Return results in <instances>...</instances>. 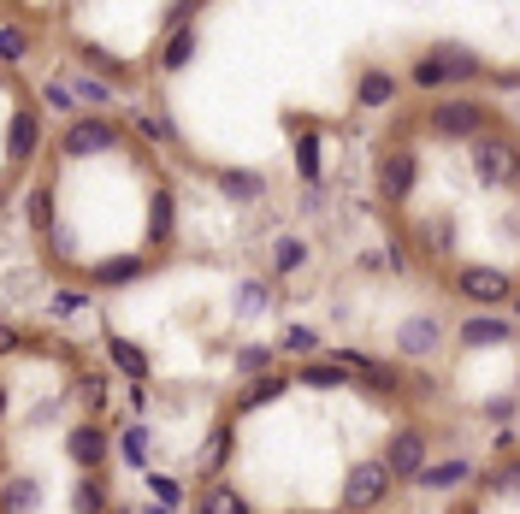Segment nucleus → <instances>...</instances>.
Instances as JSON below:
<instances>
[{"label":"nucleus","instance_id":"1","mask_svg":"<svg viewBox=\"0 0 520 514\" xmlns=\"http://www.w3.org/2000/svg\"><path fill=\"white\" fill-rule=\"evenodd\" d=\"M485 77V60L473 48H455V42H438L414 60V89H444V83H479Z\"/></svg>","mask_w":520,"mask_h":514},{"label":"nucleus","instance_id":"2","mask_svg":"<svg viewBox=\"0 0 520 514\" xmlns=\"http://www.w3.org/2000/svg\"><path fill=\"white\" fill-rule=\"evenodd\" d=\"M125 142V130L113 125L107 113H83V119H71L60 136V154L65 160H95V154H107V148H119Z\"/></svg>","mask_w":520,"mask_h":514},{"label":"nucleus","instance_id":"3","mask_svg":"<svg viewBox=\"0 0 520 514\" xmlns=\"http://www.w3.org/2000/svg\"><path fill=\"white\" fill-rule=\"evenodd\" d=\"M473 172H479V184H509L515 178V136L503 125L473 136Z\"/></svg>","mask_w":520,"mask_h":514},{"label":"nucleus","instance_id":"4","mask_svg":"<svg viewBox=\"0 0 520 514\" xmlns=\"http://www.w3.org/2000/svg\"><path fill=\"white\" fill-rule=\"evenodd\" d=\"M390 485H396V479L385 473V461H355L349 479H343V509L349 514H373L390 497Z\"/></svg>","mask_w":520,"mask_h":514},{"label":"nucleus","instance_id":"5","mask_svg":"<svg viewBox=\"0 0 520 514\" xmlns=\"http://www.w3.org/2000/svg\"><path fill=\"white\" fill-rule=\"evenodd\" d=\"M491 125H497L491 107H485V101H467V95H455V101H438V107H432V130H438V136H461V142H473V136H485Z\"/></svg>","mask_w":520,"mask_h":514},{"label":"nucleus","instance_id":"6","mask_svg":"<svg viewBox=\"0 0 520 514\" xmlns=\"http://www.w3.org/2000/svg\"><path fill=\"white\" fill-rule=\"evenodd\" d=\"M414 178H420L414 148H385V154H379V195H385L390 207L414 195Z\"/></svg>","mask_w":520,"mask_h":514},{"label":"nucleus","instance_id":"7","mask_svg":"<svg viewBox=\"0 0 520 514\" xmlns=\"http://www.w3.org/2000/svg\"><path fill=\"white\" fill-rule=\"evenodd\" d=\"M379 461H385L390 479H414V473L426 467V432H420V426H402V432L385 444V455H379Z\"/></svg>","mask_w":520,"mask_h":514},{"label":"nucleus","instance_id":"8","mask_svg":"<svg viewBox=\"0 0 520 514\" xmlns=\"http://www.w3.org/2000/svg\"><path fill=\"white\" fill-rule=\"evenodd\" d=\"M455 290L467 296V302H509V272H497V266H461L455 272Z\"/></svg>","mask_w":520,"mask_h":514},{"label":"nucleus","instance_id":"9","mask_svg":"<svg viewBox=\"0 0 520 514\" xmlns=\"http://www.w3.org/2000/svg\"><path fill=\"white\" fill-rule=\"evenodd\" d=\"M36 148H42V113H36V107H18V113H12V130H6V160L24 166Z\"/></svg>","mask_w":520,"mask_h":514},{"label":"nucleus","instance_id":"10","mask_svg":"<svg viewBox=\"0 0 520 514\" xmlns=\"http://www.w3.org/2000/svg\"><path fill=\"white\" fill-rule=\"evenodd\" d=\"M195 60V12L178 6L172 12V36H166V54H160V71H184Z\"/></svg>","mask_w":520,"mask_h":514},{"label":"nucleus","instance_id":"11","mask_svg":"<svg viewBox=\"0 0 520 514\" xmlns=\"http://www.w3.org/2000/svg\"><path fill=\"white\" fill-rule=\"evenodd\" d=\"M438 343H444V331H438L432 314H414V320H402V331H396V349H402L408 361H426Z\"/></svg>","mask_w":520,"mask_h":514},{"label":"nucleus","instance_id":"12","mask_svg":"<svg viewBox=\"0 0 520 514\" xmlns=\"http://www.w3.org/2000/svg\"><path fill=\"white\" fill-rule=\"evenodd\" d=\"M71 461H77L83 473H101V467H107V432H101V420H83V426L71 432Z\"/></svg>","mask_w":520,"mask_h":514},{"label":"nucleus","instance_id":"13","mask_svg":"<svg viewBox=\"0 0 520 514\" xmlns=\"http://www.w3.org/2000/svg\"><path fill=\"white\" fill-rule=\"evenodd\" d=\"M515 337V325L503 320V314H473V320H461V349H497V343H509Z\"/></svg>","mask_w":520,"mask_h":514},{"label":"nucleus","instance_id":"14","mask_svg":"<svg viewBox=\"0 0 520 514\" xmlns=\"http://www.w3.org/2000/svg\"><path fill=\"white\" fill-rule=\"evenodd\" d=\"M337 367H349L361 385L373 390V396H390L396 390V373H390L385 361H373V355H355V349H337Z\"/></svg>","mask_w":520,"mask_h":514},{"label":"nucleus","instance_id":"15","mask_svg":"<svg viewBox=\"0 0 520 514\" xmlns=\"http://www.w3.org/2000/svg\"><path fill=\"white\" fill-rule=\"evenodd\" d=\"M390 101H396V77H390L385 65H367L361 83H355V107H361V113H379Z\"/></svg>","mask_w":520,"mask_h":514},{"label":"nucleus","instance_id":"16","mask_svg":"<svg viewBox=\"0 0 520 514\" xmlns=\"http://www.w3.org/2000/svg\"><path fill=\"white\" fill-rule=\"evenodd\" d=\"M107 355H113V367L125 373V379H136V385H148V349L142 343H130V337H107Z\"/></svg>","mask_w":520,"mask_h":514},{"label":"nucleus","instance_id":"17","mask_svg":"<svg viewBox=\"0 0 520 514\" xmlns=\"http://www.w3.org/2000/svg\"><path fill=\"white\" fill-rule=\"evenodd\" d=\"M71 503H77V514H107V509H113L107 473H83V479H77V491H71Z\"/></svg>","mask_w":520,"mask_h":514},{"label":"nucleus","instance_id":"18","mask_svg":"<svg viewBox=\"0 0 520 514\" xmlns=\"http://www.w3.org/2000/svg\"><path fill=\"white\" fill-rule=\"evenodd\" d=\"M461 479H473V467H467V461H438V467L426 461V467L414 473V485H420V491H450V485H461Z\"/></svg>","mask_w":520,"mask_h":514},{"label":"nucleus","instance_id":"19","mask_svg":"<svg viewBox=\"0 0 520 514\" xmlns=\"http://www.w3.org/2000/svg\"><path fill=\"white\" fill-rule=\"evenodd\" d=\"M148 243L154 249L172 243V190H154V201H148Z\"/></svg>","mask_w":520,"mask_h":514},{"label":"nucleus","instance_id":"20","mask_svg":"<svg viewBox=\"0 0 520 514\" xmlns=\"http://www.w3.org/2000/svg\"><path fill=\"white\" fill-rule=\"evenodd\" d=\"M296 172L308 184H320V130H308V125H296Z\"/></svg>","mask_w":520,"mask_h":514},{"label":"nucleus","instance_id":"21","mask_svg":"<svg viewBox=\"0 0 520 514\" xmlns=\"http://www.w3.org/2000/svg\"><path fill=\"white\" fill-rule=\"evenodd\" d=\"M148 272V255H125V260H107V266H95V284L107 290V284H130V278H142Z\"/></svg>","mask_w":520,"mask_h":514},{"label":"nucleus","instance_id":"22","mask_svg":"<svg viewBox=\"0 0 520 514\" xmlns=\"http://www.w3.org/2000/svg\"><path fill=\"white\" fill-rule=\"evenodd\" d=\"M36 503H42V485L24 479V473H12V479H6V514H30Z\"/></svg>","mask_w":520,"mask_h":514},{"label":"nucleus","instance_id":"23","mask_svg":"<svg viewBox=\"0 0 520 514\" xmlns=\"http://www.w3.org/2000/svg\"><path fill=\"white\" fill-rule=\"evenodd\" d=\"M219 190L231 195V201H260V195H266V178H260V172H219Z\"/></svg>","mask_w":520,"mask_h":514},{"label":"nucleus","instance_id":"24","mask_svg":"<svg viewBox=\"0 0 520 514\" xmlns=\"http://www.w3.org/2000/svg\"><path fill=\"white\" fill-rule=\"evenodd\" d=\"M284 390H290V379H278V373H260L255 385L237 396V408H266V402H278Z\"/></svg>","mask_w":520,"mask_h":514},{"label":"nucleus","instance_id":"25","mask_svg":"<svg viewBox=\"0 0 520 514\" xmlns=\"http://www.w3.org/2000/svg\"><path fill=\"white\" fill-rule=\"evenodd\" d=\"M201 514H249V503H243V491H231V485H207V491H201Z\"/></svg>","mask_w":520,"mask_h":514},{"label":"nucleus","instance_id":"26","mask_svg":"<svg viewBox=\"0 0 520 514\" xmlns=\"http://www.w3.org/2000/svg\"><path fill=\"white\" fill-rule=\"evenodd\" d=\"M107 396H113V390H107L101 373H77V402H83L89 414H101V408H107Z\"/></svg>","mask_w":520,"mask_h":514},{"label":"nucleus","instance_id":"27","mask_svg":"<svg viewBox=\"0 0 520 514\" xmlns=\"http://www.w3.org/2000/svg\"><path fill=\"white\" fill-rule=\"evenodd\" d=\"M225 455H231V426L219 420V426H213V438H207V455H201V473H219V467H225Z\"/></svg>","mask_w":520,"mask_h":514},{"label":"nucleus","instance_id":"28","mask_svg":"<svg viewBox=\"0 0 520 514\" xmlns=\"http://www.w3.org/2000/svg\"><path fill=\"white\" fill-rule=\"evenodd\" d=\"M71 95H77V107H107V101H113V83H107V77H77Z\"/></svg>","mask_w":520,"mask_h":514},{"label":"nucleus","instance_id":"29","mask_svg":"<svg viewBox=\"0 0 520 514\" xmlns=\"http://www.w3.org/2000/svg\"><path fill=\"white\" fill-rule=\"evenodd\" d=\"M130 125H136V136H142V142H172V125H166V113H154V107H142Z\"/></svg>","mask_w":520,"mask_h":514},{"label":"nucleus","instance_id":"30","mask_svg":"<svg viewBox=\"0 0 520 514\" xmlns=\"http://www.w3.org/2000/svg\"><path fill=\"white\" fill-rule=\"evenodd\" d=\"M302 260H308V243H302V237H278V243H272V266H278V272H296Z\"/></svg>","mask_w":520,"mask_h":514},{"label":"nucleus","instance_id":"31","mask_svg":"<svg viewBox=\"0 0 520 514\" xmlns=\"http://www.w3.org/2000/svg\"><path fill=\"white\" fill-rule=\"evenodd\" d=\"M30 219H36V231H54V184L30 190Z\"/></svg>","mask_w":520,"mask_h":514},{"label":"nucleus","instance_id":"32","mask_svg":"<svg viewBox=\"0 0 520 514\" xmlns=\"http://www.w3.org/2000/svg\"><path fill=\"white\" fill-rule=\"evenodd\" d=\"M24 54H30V30L6 24V30H0V60H6V65H18Z\"/></svg>","mask_w":520,"mask_h":514},{"label":"nucleus","instance_id":"33","mask_svg":"<svg viewBox=\"0 0 520 514\" xmlns=\"http://www.w3.org/2000/svg\"><path fill=\"white\" fill-rule=\"evenodd\" d=\"M266 367H272V349H266V343H243V349H237V373L255 379V373H266Z\"/></svg>","mask_w":520,"mask_h":514},{"label":"nucleus","instance_id":"34","mask_svg":"<svg viewBox=\"0 0 520 514\" xmlns=\"http://www.w3.org/2000/svg\"><path fill=\"white\" fill-rule=\"evenodd\" d=\"M148 450H154V432H148V426L136 420V426L125 432V455L136 461V467H148Z\"/></svg>","mask_w":520,"mask_h":514},{"label":"nucleus","instance_id":"35","mask_svg":"<svg viewBox=\"0 0 520 514\" xmlns=\"http://www.w3.org/2000/svg\"><path fill=\"white\" fill-rule=\"evenodd\" d=\"M266 296H272V290H266L260 278H249V284H237V308H243V314H266Z\"/></svg>","mask_w":520,"mask_h":514},{"label":"nucleus","instance_id":"36","mask_svg":"<svg viewBox=\"0 0 520 514\" xmlns=\"http://www.w3.org/2000/svg\"><path fill=\"white\" fill-rule=\"evenodd\" d=\"M284 349H290V355H314V349H320L314 325H290V331H284Z\"/></svg>","mask_w":520,"mask_h":514},{"label":"nucleus","instance_id":"37","mask_svg":"<svg viewBox=\"0 0 520 514\" xmlns=\"http://www.w3.org/2000/svg\"><path fill=\"white\" fill-rule=\"evenodd\" d=\"M302 385L308 390H337L343 385V367H302Z\"/></svg>","mask_w":520,"mask_h":514},{"label":"nucleus","instance_id":"38","mask_svg":"<svg viewBox=\"0 0 520 514\" xmlns=\"http://www.w3.org/2000/svg\"><path fill=\"white\" fill-rule=\"evenodd\" d=\"M83 302H89L83 290H54V302H48V314H54V320H71V314H77Z\"/></svg>","mask_w":520,"mask_h":514},{"label":"nucleus","instance_id":"39","mask_svg":"<svg viewBox=\"0 0 520 514\" xmlns=\"http://www.w3.org/2000/svg\"><path fill=\"white\" fill-rule=\"evenodd\" d=\"M148 491L160 497V509H172V503H184V485H178V479H160V473H154V479H148Z\"/></svg>","mask_w":520,"mask_h":514},{"label":"nucleus","instance_id":"40","mask_svg":"<svg viewBox=\"0 0 520 514\" xmlns=\"http://www.w3.org/2000/svg\"><path fill=\"white\" fill-rule=\"evenodd\" d=\"M42 101H48V107H60V113H71V107H77L71 83H48V89H42Z\"/></svg>","mask_w":520,"mask_h":514},{"label":"nucleus","instance_id":"41","mask_svg":"<svg viewBox=\"0 0 520 514\" xmlns=\"http://www.w3.org/2000/svg\"><path fill=\"white\" fill-rule=\"evenodd\" d=\"M18 343H24V337H18V325H6V320H0V355H12Z\"/></svg>","mask_w":520,"mask_h":514},{"label":"nucleus","instance_id":"42","mask_svg":"<svg viewBox=\"0 0 520 514\" xmlns=\"http://www.w3.org/2000/svg\"><path fill=\"white\" fill-rule=\"evenodd\" d=\"M0 420H6V385H0Z\"/></svg>","mask_w":520,"mask_h":514},{"label":"nucleus","instance_id":"43","mask_svg":"<svg viewBox=\"0 0 520 514\" xmlns=\"http://www.w3.org/2000/svg\"><path fill=\"white\" fill-rule=\"evenodd\" d=\"M107 514H125V509H107Z\"/></svg>","mask_w":520,"mask_h":514}]
</instances>
